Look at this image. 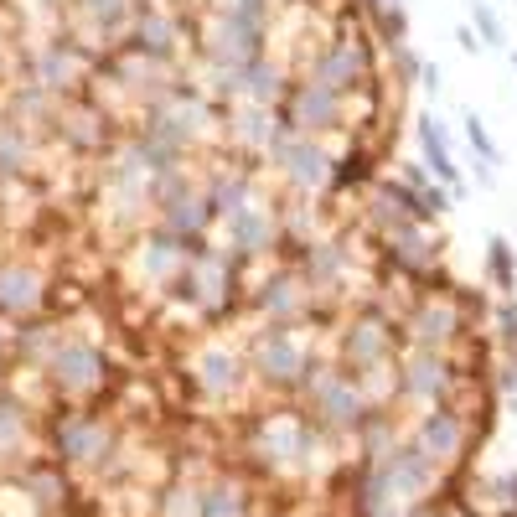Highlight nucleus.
Returning <instances> with one entry per match:
<instances>
[{"instance_id": "c756f323", "label": "nucleus", "mask_w": 517, "mask_h": 517, "mask_svg": "<svg viewBox=\"0 0 517 517\" xmlns=\"http://www.w3.org/2000/svg\"><path fill=\"white\" fill-rule=\"evenodd\" d=\"M466 140H471V150H476V161H481L486 171H492V166L502 161V156H497V145H492V135L481 130V119H476V114H466Z\"/></svg>"}, {"instance_id": "5701e85b", "label": "nucleus", "mask_w": 517, "mask_h": 517, "mask_svg": "<svg viewBox=\"0 0 517 517\" xmlns=\"http://www.w3.org/2000/svg\"><path fill=\"white\" fill-rule=\"evenodd\" d=\"M197 517H243V497L233 486H212V492L197 497Z\"/></svg>"}, {"instance_id": "f8f14e48", "label": "nucleus", "mask_w": 517, "mask_h": 517, "mask_svg": "<svg viewBox=\"0 0 517 517\" xmlns=\"http://www.w3.org/2000/svg\"><path fill=\"white\" fill-rule=\"evenodd\" d=\"M316 399H321V414L331 424H357V414H362V393L352 383H342V378H326Z\"/></svg>"}, {"instance_id": "4c0bfd02", "label": "nucleus", "mask_w": 517, "mask_h": 517, "mask_svg": "<svg viewBox=\"0 0 517 517\" xmlns=\"http://www.w3.org/2000/svg\"><path fill=\"white\" fill-rule=\"evenodd\" d=\"M47 6H57V0H47Z\"/></svg>"}, {"instance_id": "393cba45", "label": "nucleus", "mask_w": 517, "mask_h": 517, "mask_svg": "<svg viewBox=\"0 0 517 517\" xmlns=\"http://www.w3.org/2000/svg\"><path fill=\"white\" fill-rule=\"evenodd\" d=\"M393 254H399V264H414V269H419V264L430 259L435 249H430V243H424L409 223H399V228H393Z\"/></svg>"}, {"instance_id": "9b49d317", "label": "nucleus", "mask_w": 517, "mask_h": 517, "mask_svg": "<svg viewBox=\"0 0 517 517\" xmlns=\"http://www.w3.org/2000/svg\"><path fill=\"white\" fill-rule=\"evenodd\" d=\"M212 218V207H207V197H176V202H166V233L176 238V243H187L202 223Z\"/></svg>"}, {"instance_id": "9d476101", "label": "nucleus", "mask_w": 517, "mask_h": 517, "mask_svg": "<svg viewBox=\"0 0 517 517\" xmlns=\"http://www.w3.org/2000/svg\"><path fill=\"white\" fill-rule=\"evenodd\" d=\"M357 78H362V52H357V47H331L321 63H316V83H326L331 94L347 88V83H357Z\"/></svg>"}, {"instance_id": "bb28decb", "label": "nucleus", "mask_w": 517, "mask_h": 517, "mask_svg": "<svg viewBox=\"0 0 517 517\" xmlns=\"http://www.w3.org/2000/svg\"><path fill=\"white\" fill-rule=\"evenodd\" d=\"M83 11H88V21H99V26H125L130 11H135V0H83Z\"/></svg>"}, {"instance_id": "39448f33", "label": "nucleus", "mask_w": 517, "mask_h": 517, "mask_svg": "<svg viewBox=\"0 0 517 517\" xmlns=\"http://www.w3.org/2000/svg\"><path fill=\"white\" fill-rule=\"evenodd\" d=\"M414 450L424 455V461H455L461 455V424H455L450 414H435V419H424L419 424V440H414Z\"/></svg>"}, {"instance_id": "2eb2a0df", "label": "nucleus", "mask_w": 517, "mask_h": 517, "mask_svg": "<svg viewBox=\"0 0 517 517\" xmlns=\"http://www.w3.org/2000/svg\"><path fill=\"white\" fill-rule=\"evenodd\" d=\"M295 119L306 130H321V125H331V119H337V94H331L326 83H311L306 94L295 99Z\"/></svg>"}, {"instance_id": "aec40b11", "label": "nucleus", "mask_w": 517, "mask_h": 517, "mask_svg": "<svg viewBox=\"0 0 517 517\" xmlns=\"http://www.w3.org/2000/svg\"><path fill=\"white\" fill-rule=\"evenodd\" d=\"M73 78H78V57H73V52L52 47V52L37 57V83L47 88V94H52V88H68Z\"/></svg>"}, {"instance_id": "c9c22d12", "label": "nucleus", "mask_w": 517, "mask_h": 517, "mask_svg": "<svg viewBox=\"0 0 517 517\" xmlns=\"http://www.w3.org/2000/svg\"><path fill=\"white\" fill-rule=\"evenodd\" d=\"M502 337L517 342V306H512V300H502Z\"/></svg>"}, {"instance_id": "2f4dec72", "label": "nucleus", "mask_w": 517, "mask_h": 517, "mask_svg": "<svg viewBox=\"0 0 517 517\" xmlns=\"http://www.w3.org/2000/svg\"><path fill=\"white\" fill-rule=\"evenodd\" d=\"M471 21H476V42L502 47V26H497V16H492V11H486V6H471Z\"/></svg>"}, {"instance_id": "72a5a7b5", "label": "nucleus", "mask_w": 517, "mask_h": 517, "mask_svg": "<svg viewBox=\"0 0 517 517\" xmlns=\"http://www.w3.org/2000/svg\"><path fill=\"white\" fill-rule=\"evenodd\" d=\"M311 269H316V280H326V275L337 280V275H342V249H316V264H311Z\"/></svg>"}, {"instance_id": "20e7f679", "label": "nucleus", "mask_w": 517, "mask_h": 517, "mask_svg": "<svg viewBox=\"0 0 517 517\" xmlns=\"http://www.w3.org/2000/svg\"><path fill=\"white\" fill-rule=\"evenodd\" d=\"M275 156H280V166L290 171L295 187H321V181L331 176V161H326V150H321L316 140H280Z\"/></svg>"}, {"instance_id": "412c9836", "label": "nucleus", "mask_w": 517, "mask_h": 517, "mask_svg": "<svg viewBox=\"0 0 517 517\" xmlns=\"http://www.w3.org/2000/svg\"><path fill=\"white\" fill-rule=\"evenodd\" d=\"M26 161H32V140L16 125H0V176H21Z\"/></svg>"}, {"instance_id": "dca6fc26", "label": "nucleus", "mask_w": 517, "mask_h": 517, "mask_svg": "<svg viewBox=\"0 0 517 517\" xmlns=\"http://www.w3.org/2000/svg\"><path fill=\"white\" fill-rule=\"evenodd\" d=\"M404 388L414 393V399H435V393L445 388V362L435 352H419L409 362V373H404Z\"/></svg>"}, {"instance_id": "f257e3e1", "label": "nucleus", "mask_w": 517, "mask_h": 517, "mask_svg": "<svg viewBox=\"0 0 517 517\" xmlns=\"http://www.w3.org/2000/svg\"><path fill=\"white\" fill-rule=\"evenodd\" d=\"M47 373L63 393H94L104 383V352H99V342L68 337V342H57V352L47 357Z\"/></svg>"}, {"instance_id": "a878e982", "label": "nucleus", "mask_w": 517, "mask_h": 517, "mask_svg": "<svg viewBox=\"0 0 517 517\" xmlns=\"http://www.w3.org/2000/svg\"><path fill=\"white\" fill-rule=\"evenodd\" d=\"M243 197H249V181H243V176H223L218 187L207 192V207H212V212H238Z\"/></svg>"}, {"instance_id": "473e14b6", "label": "nucleus", "mask_w": 517, "mask_h": 517, "mask_svg": "<svg viewBox=\"0 0 517 517\" xmlns=\"http://www.w3.org/2000/svg\"><path fill=\"white\" fill-rule=\"evenodd\" d=\"M368 517H409V507H404V497H393V492H373Z\"/></svg>"}, {"instance_id": "6ab92c4d", "label": "nucleus", "mask_w": 517, "mask_h": 517, "mask_svg": "<svg viewBox=\"0 0 517 517\" xmlns=\"http://www.w3.org/2000/svg\"><path fill=\"white\" fill-rule=\"evenodd\" d=\"M233 238H238V249H264V243L275 238V228H269V218H264L259 207L243 202V207L233 212Z\"/></svg>"}, {"instance_id": "ddd939ff", "label": "nucleus", "mask_w": 517, "mask_h": 517, "mask_svg": "<svg viewBox=\"0 0 517 517\" xmlns=\"http://www.w3.org/2000/svg\"><path fill=\"white\" fill-rule=\"evenodd\" d=\"M140 269H145L150 280H171V275H181V243H176L171 233L150 238L145 249H140Z\"/></svg>"}, {"instance_id": "cd10ccee", "label": "nucleus", "mask_w": 517, "mask_h": 517, "mask_svg": "<svg viewBox=\"0 0 517 517\" xmlns=\"http://www.w3.org/2000/svg\"><path fill=\"white\" fill-rule=\"evenodd\" d=\"M269 135H275V119H269L259 104L238 114V140H249V145H264Z\"/></svg>"}, {"instance_id": "b1692460", "label": "nucleus", "mask_w": 517, "mask_h": 517, "mask_svg": "<svg viewBox=\"0 0 517 517\" xmlns=\"http://www.w3.org/2000/svg\"><path fill=\"white\" fill-rule=\"evenodd\" d=\"M486 269H492V280L512 295V285H517V259H512V249H507V238L486 243Z\"/></svg>"}, {"instance_id": "7c9ffc66", "label": "nucleus", "mask_w": 517, "mask_h": 517, "mask_svg": "<svg viewBox=\"0 0 517 517\" xmlns=\"http://www.w3.org/2000/svg\"><path fill=\"white\" fill-rule=\"evenodd\" d=\"M26 492H32L37 502H47V507H57V502H63V481H57L52 471H32V476H26Z\"/></svg>"}, {"instance_id": "423d86ee", "label": "nucleus", "mask_w": 517, "mask_h": 517, "mask_svg": "<svg viewBox=\"0 0 517 517\" xmlns=\"http://www.w3.org/2000/svg\"><path fill=\"white\" fill-rule=\"evenodd\" d=\"M187 290L192 300H202V306H218V300L228 295V264L218 254H207V259H192L187 264Z\"/></svg>"}, {"instance_id": "7ed1b4c3", "label": "nucleus", "mask_w": 517, "mask_h": 517, "mask_svg": "<svg viewBox=\"0 0 517 517\" xmlns=\"http://www.w3.org/2000/svg\"><path fill=\"white\" fill-rule=\"evenodd\" d=\"M42 275L32 264H6L0 269V316H26V311H37L42 306Z\"/></svg>"}, {"instance_id": "a211bd4d", "label": "nucleus", "mask_w": 517, "mask_h": 517, "mask_svg": "<svg viewBox=\"0 0 517 517\" xmlns=\"http://www.w3.org/2000/svg\"><path fill=\"white\" fill-rule=\"evenodd\" d=\"M450 337H455V311L450 306H430V311L414 316V342H424V352H435Z\"/></svg>"}, {"instance_id": "4be33fe9", "label": "nucleus", "mask_w": 517, "mask_h": 517, "mask_svg": "<svg viewBox=\"0 0 517 517\" xmlns=\"http://www.w3.org/2000/svg\"><path fill=\"white\" fill-rule=\"evenodd\" d=\"M26 440V414L16 399H0V461H11Z\"/></svg>"}, {"instance_id": "c85d7f7f", "label": "nucleus", "mask_w": 517, "mask_h": 517, "mask_svg": "<svg viewBox=\"0 0 517 517\" xmlns=\"http://www.w3.org/2000/svg\"><path fill=\"white\" fill-rule=\"evenodd\" d=\"M264 306H269V316H295L300 311V290L290 280H275L264 290Z\"/></svg>"}, {"instance_id": "e433bc0d", "label": "nucleus", "mask_w": 517, "mask_h": 517, "mask_svg": "<svg viewBox=\"0 0 517 517\" xmlns=\"http://www.w3.org/2000/svg\"><path fill=\"white\" fill-rule=\"evenodd\" d=\"M11 347V337H6V326H0V352H6Z\"/></svg>"}, {"instance_id": "1a4fd4ad", "label": "nucleus", "mask_w": 517, "mask_h": 517, "mask_svg": "<svg viewBox=\"0 0 517 517\" xmlns=\"http://www.w3.org/2000/svg\"><path fill=\"white\" fill-rule=\"evenodd\" d=\"M135 47L145 57H166L176 47V21L166 11H140L135 16Z\"/></svg>"}, {"instance_id": "f03ea898", "label": "nucleus", "mask_w": 517, "mask_h": 517, "mask_svg": "<svg viewBox=\"0 0 517 517\" xmlns=\"http://www.w3.org/2000/svg\"><path fill=\"white\" fill-rule=\"evenodd\" d=\"M57 450H63L68 466H94V461H104V455H109V430H104L99 419L73 414V419L57 424Z\"/></svg>"}, {"instance_id": "0eeeda50", "label": "nucleus", "mask_w": 517, "mask_h": 517, "mask_svg": "<svg viewBox=\"0 0 517 517\" xmlns=\"http://www.w3.org/2000/svg\"><path fill=\"white\" fill-rule=\"evenodd\" d=\"M419 145H424V156H430L435 176L445 181V187H450L455 197H466V181H461V171H455V161H450V150H445V130H440V119H435V114H424V119H419Z\"/></svg>"}, {"instance_id": "f704fd0d", "label": "nucleus", "mask_w": 517, "mask_h": 517, "mask_svg": "<svg viewBox=\"0 0 517 517\" xmlns=\"http://www.w3.org/2000/svg\"><path fill=\"white\" fill-rule=\"evenodd\" d=\"M166 517H197V492H171L166 497Z\"/></svg>"}, {"instance_id": "4468645a", "label": "nucleus", "mask_w": 517, "mask_h": 517, "mask_svg": "<svg viewBox=\"0 0 517 517\" xmlns=\"http://www.w3.org/2000/svg\"><path fill=\"white\" fill-rule=\"evenodd\" d=\"M197 383L212 388V393H228V388L238 383V357L223 352V347H207V352L197 357Z\"/></svg>"}, {"instance_id": "6e6552de", "label": "nucleus", "mask_w": 517, "mask_h": 517, "mask_svg": "<svg viewBox=\"0 0 517 517\" xmlns=\"http://www.w3.org/2000/svg\"><path fill=\"white\" fill-rule=\"evenodd\" d=\"M259 368L275 383H290V378L306 373V352H300V342H290V337H275V342L259 347Z\"/></svg>"}, {"instance_id": "f3484780", "label": "nucleus", "mask_w": 517, "mask_h": 517, "mask_svg": "<svg viewBox=\"0 0 517 517\" xmlns=\"http://www.w3.org/2000/svg\"><path fill=\"white\" fill-rule=\"evenodd\" d=\"M383 352H388V331L378 321H357L352 337H347V357L357 368H368V362H383Z\"/></svg>"}]
</instances>
